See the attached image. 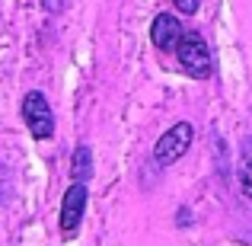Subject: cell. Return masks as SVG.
Returning a JSON list of instances; mask_svg holds the SVG:
<instances>
[{"label":"cell","mask_w":252,"mask_h":246,"mask_svg":"<svg viewBox=\"0 0 252 246\" xmlns=\"http://www.w3.org/2000/svg\"><path fill=\"white\" fill-rule=\"evenodd\" d=\"M42 3H45V10H61L64 0H42Z\"/></svg>","instance_id":"obj_9"},{"label":"cell","mask_w":252,"mask_h":246,"mask_svg":"<svg viewBox=\"0 0 252 246\" xmlns=\"http://www.w3.org/2000/svg\"><path fill=\"white\" fill-rule=\"evenodd\" d=\"M243 185H246V192L252 195V144L246 150V166H243Z\"/></svg>","instance_id":"obj_7"},{"label":"cell","mask_w":252,"mask_h":246,"mask_svg":"<svg viewBox=\"0 0 252 246\" xmlns=\"http://www.w3.org/2000/svg\"><path fill=\"white\" fill-rule=\"evenodd\" d=\"M176 58H179V64L185 68V74H191L195 80L211 77V68H214V61H211V48H208V42H204L198 32H185V35L179 38Z\"/></svg>","instance_id":"obj_1"},{"label":"cell","mask_w":252,"mask_h":246,"mask_svg":"<svg viewBox=\"0 0 252 246\" xmlns=\"http://www.w3.org/2000/svg\"><path fill=\"white\" fill-rule=\"evenodd\" d=\"M83 211H86V182L74 179V185L67 189V195H64V202H61V230L64 234H74V230L80 227Z\"/></svg>","instance_id":"obj_4"},{"label":"cell","mask_w":252,"mask_h":246,"mask_svg":"<svg viewBox=\"0 0 252 246\" xmlns=\"http://www.w3.org/2000/svg\"><path fill=\"white\" fill-rule=\"evenodd\" d=\"M172 3H176V6H179L182 13H189V16H191V13H198V6H201V0H172Z\"/></svg>","instance_id":"obj_8"},{"label":"cell","mask_w":252,"mask_h":246,"mask_svg":"<svg viewBox=\"0 0 252 246\" xmlns=\"http://www.w3.org/2000/svg\"><path fill=\"white\" fill-rule=\"evenodd\" d=\"M23 118H26V128L32 131L35 141H45V138L55 135V115H51V105H48V99H45L38 90L26 93V99H23Z\"/></svg>","instance_id":"obj_2"},{"label":"cell","mask_w":252,"mask_h":246,"mask_svg":"<svg viewBox=\"0 0 252 246\" xmlns=\"http://www.w3.org/2000/svg\"><path fill=\"white\" fill-rule=\"evenodd\" d=\"M90 170H93V163H90V147H80V150L74 154V179L86 182V179H90Z\"/></svg>","instance_id":"obj_6"},{"label":"cell","mask_w":252,"mask_h":246,"mask_svg":"<svg viewBox=\"0 0 252 246\" xmlns=\"http://www.w3.org/2000/svg\"><path fill=\"white\" fill-rule=\"evenodd\" d=\"M182 35H185V29H182V23H179L172 13H160V16L154 19V26H150V38H154V45L163 48V51L176 48Z\"/></svg>","instance_id":"obj_5"},{"label":"cell","mask_w":252,"mask_h":246,"mask_svg":"<svg viewBox=\"0 0 252 246\" xmlns=\"http://www.w3.org/2000/svg\"><path fill=\"white\" fill-rule=\"evenodd\" d=\"M191 135H195V131H191L189 122L172 125L166 135L157 141V147H154L157 163H160V166H169V163H176L179 157H185V154H189V147H191Z\"/></svg>","instance_id":"obj_3"}]
</instances>
